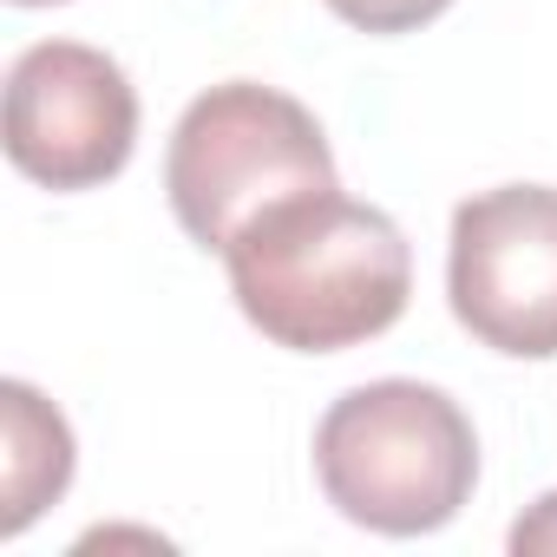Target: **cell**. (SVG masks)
I'll return each instance as SVG.
<instances>
[{
	"label": "cell",
	"mask_w": 557,
	"mask_h": 557,
	"mask_svg": "<svg viewBox=\"0 0 557 557\" xmlns=\"http://www.w3.org/2000/svg\"><path fill=\"white\" fill-rule=\"evenodd\" d=\"M322 498L381 537H420L466 511L479 485V433L446 387L368 381L315 426Z\"/></svg>",
	"instance_id": "obj_2"
},
{
	"label": "cell",
	"mask_w": 557,
	"mask_h": 557,
	"mask_svg": "<svg viewBox=\"0 0 557 557\" xmlns=\"http://www.w3.org/2000/svg\"><path fill=\"white\" fill-rule=\"evenodd\" d=\"M236 309L275 348L342 355L387 335L413 296V249L400 223L361 197L309 190L262 210L223 249Z\"/></svg>",
	"instance_id": "obj_1"
},
{
	"label": "cell",
	"mask_w": 557,
	"mask_h": 557,
	"mask_svg": "<svg viewBox=\"0 0 557 557\" xmlns=\"http://www.w3.org/2000/svg\"><path fill=\"white\" fill-rule=\"evenodd\" d=\"M73 485V426L40 387L8 381L0 387V531L21 537L60 492Z\"/></svg>",
	"instance_id": "obj_6"
},
{
	"label": "cell",
	"mask_w": 557,
	"mask_h": 557,
	"mask_svg": "<svg viewBox=\"0 0 557 557\" xmlns=\"http://www.w3.org/2000/svg\"><path fill=\"white\" fill-rule=\"evenodd\" d=\"M446 8H453V0H329L335 21H348L355 34H381V40L420 34V27H433Z\"/></svg>",
	"instance_id": "obj_7"
},
{
	"label": "cell",
	"mask_w": 557,
	"mask_h": 557,
	"mask_svg": "<svg viewBox=\"0 0 557 557\" xmlns=\"http://www.w3.org/2000/svg\"><path fill=\"white\" fill-rule=\"evenodd\" d=\"M138 92L86 40H40L8 73V158L47 190H99L132 164Z\"/></svg>",
	"instance_id": "obj_5"
},
{
	"label": "cell",
	"mask_w": 557,
	"mask_h": 557,
	"mask_svg": "<svg viewBox=\"0 0 557 557\" xmlns=\"http://www.w3.org/2000/svg\"><path fill=\"white\" fill-rule=\"evenodd\" d=\"M14 8H60V0H14Z\"/></svg>",
	"instance_id": "obj_9"
},
{
	"label": "cell",
	"mask_w": 557,
	"mask_h": 557,
	"mask_svg": "<svg viewBox=\"0 0 557 557\" xmlns=\"http://www.w3.org/2000/svg\"><path fill=\"white\" fill-rule=\"evenodd\" d=\"M505 544H511L518 557H524V550H557V492H544V498L511 524V537H505Z\"/></svg>",
	"instance_id": "obj_8"
},
{
	"label": "cell",
	"mask_w": 557,
	"mask_h": 557,
	"mask_svg": "<svg viewBox=\"0 0 557 557\" xmlns=\"http://www.w3.org/2000/svg\"><path fill=\"white\" fill-rule=\"evenodd\" d=\"M446 302L492 355H557V184H498L453 210Z\"/></svg>",
	"instance_id": "obj_4"
},
{
	"label": "cell",
	"mask_w": 557,
	"mask_h": 557,
	"mask_svg": "<svg viewBox=\"0 0 557 557\" xmlns=\"http://www.w3.org/2000/svg\"><path fill=\"white\" fill-rule=\"evenodd\" d=\"M309 190H335V151L302 99L230 79L184 106L164 151V197L190 243L223 256L236 230Z\"/></svg>",
	"instance_id": "obj_3"
}]
</instances>
